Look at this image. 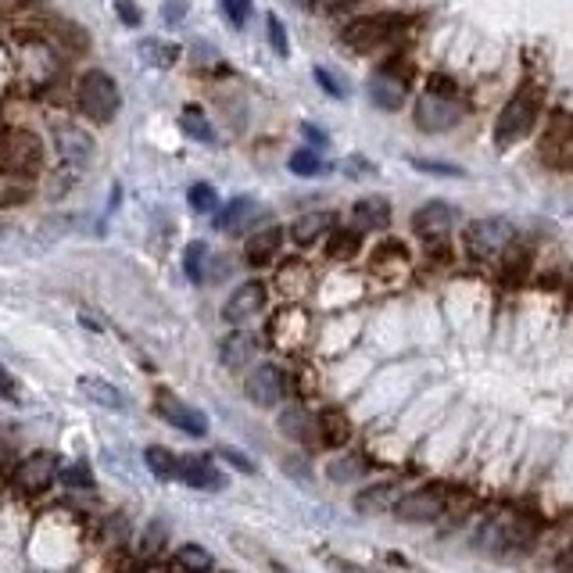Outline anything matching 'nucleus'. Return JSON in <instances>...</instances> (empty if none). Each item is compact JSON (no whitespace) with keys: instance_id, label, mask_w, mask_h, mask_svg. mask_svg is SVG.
<instances>
[{"instance_id":"ddd939ff","label":"nucleus","mask_w":573,"mask_h":573,"mask_svg":"<svg viewBox=\"0 0 573 573\" xmlns=\"http://www.w3.org/2000/svg\"><path fill=\"white\" fill-rule=\"evenodd\" d=\"M58 473H61L58 455H54V452H33L29 459L18 462L15 480H18V488L43 491V488H51L54 480H58Z\"/></svg>"},{"instance_id":"2f4dec72","label":"nucleus","mask_w":573,"mask_h":573,"mask_svg":"<svg viewBox=\"0 0 573 573\" xmlns=\"http://www.w3.org/2000/svg\"><path fill=\"white\" fill-rule=\"evenodd\" d=\"M180 129L187 133L190 140H201V144H212V126H208V119H205V112L201 108H194V104H187L183 108V115H180Z\"/></svg>"},{"instance_id":"ea45409f","label":"nucleus","mask_w":573,"mask_h":573,"mask_svg":"<svg viewBox=\"0 0 573 573\" xmlns=\"http://www.w3.org/2000/svg\"><path fill=\"white\" fill-rule=\"evenodd\" d=\"M412 169L430 172V176H462L459 165H448V162H427V158H409Z\"/></svg>"},{"instance_id":"2eb2a0df","label":"nucleus","mask_w":573,"mask_h":573,"mask_svg":"<svg viewBox=\"0 0 573 573\" xmlns=\"http://www.w3.org/2000/svg\"><path fill=\"white\" fill-rule=\"evenodd\" d=\"M54 147H58L61 162H69V165H86L97 151L94 137H90L83 126H76V122H58V126H54Z\"/></svg>"},{"instance_id":"79ce46f5","label":"nucleus","mask_w":573,"mask_h":573,"mask_svg":"<svg viewBox=\"0 0 573 573\" xmlns=\"http://www.w3.org/2000/svg\"><path fill=\"white\" fill-rule=\"evenodd\" d=\"M223 11H226V18H230V26L240 29L251 15V0H223Z\"/></svg>"},{"instance_id":"09e8293b","label":"nucleus","mask_w":573,"mask_h":573,"mask_svg":"<svg viewBox=\"0 0 573 573\" xmlns=\"http://www.w3.org/2000/svg\"><path fill=\"white\" fill-rule=\"evenodd\" d=\"M0 398L15 402V380H11V373L4 366H0Z\"/></svg>"},{"instance_id":"a18cd8bd","label":"nucleus","mask_w":573,"mask_h":573,"mask_svg":"<svg viewBox=\"0 0 573 573\" xmlns=\"http://www.w3.org/2000/svg\"><path fill=\"white\" fill-rule=\"evenodd\" d=\"M58 477L65 480L69 488H90V484H94V477H90V470H86V466H69V470H61Z\"/></svg>"},{"instance_id":"72a5a7b5","label":"nucleus","mask_w":573,"mask_h":573,"mask_svg":"<svg viewBox=\"0 0 573 573\" xmlns=\"http://www.w3.org/2000/svg\"><path fill=\"white\" fill-rule=\"evenodd\" d=\"M187 201H190V208L201 215L219 208V194H215V187H208V183H194V187L187 190Z\"/></svg>"},{"instance_id":"f3484780","label":"nucleus","mask_w":573,"mask_h":573,"mask_svg":"<svg viewBox=\"0 0 573 573\" xmlns=\"http://www.w3.org/2000/svg\"><path fill=\"white\" fill-rule=\"evenodd\" d=\"M187 488H197V491H223L226 488V473L215 470L212 462L201 459V455H187L180 459V477Z\"/></svg>"},{"instance_id":"a19ab883","label":"nucleus","mask_w":573,"mask_h":573,"mask_svg":"<svg viewBox=\"0 0 573 573\" xmlns=\"http://www.w3.org/2000/svg\"><path fill=\"white\" fill-rule=\"evenodd\" d=\"M115 15H119V22L126 29H137L140 22H144V15H140V8L133 0H115Z\"/></svg>"},{"instance_id":"aec40b11","label":"nucleus","mask_w":573,"mask_h":573,"mask_svg":"<svg viewBox=\"0 0 573 573\" xmlns=\"http://www.w3.org/2000/svg\"><path fill=\"white\" fill-rule=\"evenodd\" d=\"M258 355V337L251 330H233L219 344V359L226 369H248V362H255Z\"/></svg>"},{"instance_id":"e433bc0d","label":"nucleus","mask_w":573,"mask_h":573,"mask_svg":"<svg viewBox=\"0 0 573 573\" xmlns=\"http://www.w3.org/2000/svg\"><path fill=\"white\" fill-rule=\"evenodd\" d=\"M205 255H208V248L201 244V240H194V244L187 248V255H183V266H187V276L194 283L205 280Z\"/></svg>"},{"instance_id":"3c124183","label":"nucleus","mask_w":573,"mask_h":573,"mask_svg":"<svg viewBox=\"0 0 573 573\" xmlns=\"http://www.w3.org/2000/svg\"><path fill=\"white\" fill-rule=\"evenodd\" d=\"M301 133H305V137L312 140V144H319V147L326 144V133H323V129H316V126H312V122H305V126H301Z\"/></svg>"},{"instance_id":"c85d7f7f","label":"nucleus","mask_w":573,"mask_h":573,"mask_svg":"<svg viewBox=\"0 0 573 573\" xmlns=\"http://www.w3.org/2000/svg\"><path fill=\"white\" fill-rule=\"evenodd\" d=\"M212 552L201 545H183L176 548V566H180L183 573H212Z\"/></svg>"},{"instance_id":"4c0bfd02","label":"nucleus","mask_w":573,"mask_h":573,"mask_svg":"<svg viewBox=\"0 0 573 573\" xmlns=\"http://www.w3.org/2000/svg\"><path fill=\"white\" fill-rule=\"evenodd\" d=\"M266 33H269V47H273L280 58H287V54H291V43H287V26H283L280 15L266 18Z\"/></svg>"},{"instance_id":"c756f323","label":"nucleus","mask_w":573,"mask_h":573,"mask_svg":"<svg viewBox=\"0 0 573 573\" xmlns=\"http://www.w3.org/2000/svg\"><path fill=\"white\" fill-rule=\"evenodd\" d=\"M326 255L330 258H355L362 248V233L359 230H334L326 233Z\"/></svg>"},{"instance_id":"37998d69","label":"nucleus","mask_w":573,"mask_h":573,"mask_svg":"<svg viewBox=\"0 0 573 573\" xmlns=\"http://www.w3.org/2000/svg\"><path fill=\"white\" fill-rule=\"evenodd\" d=\"M427 94H437V97H459V86H455V79L441 76V72H434V76L427 79Z\"/></svg>"},{"instance_id":"6e6552de","label":"nucleus","mask_w":573,"mask_h":573,"mask_svg":"<svg viewBox=\"0 0 573 573\" xmlns=\"http://www.w3.org/2000/svg\"><path fill=\"white\" fill-rule=\"evenodd\" d=\"M402 29V18L398 15H366V18H355L348 22L341 33V40L348 43L351 51H373L380 43H387L394 33Z\"/></svg>"},{"instance_id":"9d476101","label":"nucleus","mask_w":573,"mask_h":573,"mask_svg":"<svg viewBox=\"0 0 573 573\" xmlns=\"http://www.w3.org/2000/svg\"><path fill=\"white\" fill-rule=\"evenodd\" d=\"M394 513H398V520H405V523H430V520H437V516L448 513V491L441 488V484L409 491V495H402V502L394 505Z\"/></svg>"},{"instance_id":"5701e85b","label":"nucleus","mask_w":573,"mask_h":573,"mask_svg":"<svg viewBox=\"0 0 573 573\" xmlns=\"http://www.w3.org/2000/svg\"><path fill=\"white\" fill-rule=\"evenodd\" d=\"M337 226V215L334 212H305L298 215L291 223V240L298 244V248H308V244H316V240H323L326 233Z\"/></svg>"},{"instance_id":"b1692460","label":"nucleus","mask_w":573,"mask_h":573,"mask_svg":"<svg viewBox=\"0 0 573 573\" xmlns=\"http://www.w3.org/2000/svg\"><path fill=\"white\" fill-rule=\"evenodd\" d=\"M369 101L377 104L380 112H398L405 104V83L391 72H377L369 79Z\"/></svg>"},{"instance_id":"0eeeda50","label":"nucleus","mask_w":573,"mask_h":573,"mask_svg":"<svg viewBox=\"0 0 573 573\" xmlns=\"http://www.w3.org/2000/svg\"><path fill=\"white\" fill-rule=\"evenodd\" d=\"M416 126L423 129V133H448V129H455L462 122V115H466V104L459 101V97H437V94H423L420 101H416Z\"/></svg>"},{"instance_id":"5fc2aeb1","label":"nucleus","mask_w":573,"mask_h":573,"mask_svg":"<svg viewBox=\"0 0 573 573\" xmlns=\"http://www.w3.org/2000/svg\"><path fill=\"white\" fill-rule=\"evenodd\" d=\"M18 4H36V0H18Z\"/></svg>"},{"instance_id":"f03ea898","label":"nucleus","mask_w":573,"mask_h":573,"mask_svg":"<svg viewBox=\"0 0 573 573\" xmlns=\"http://www.w3.org/2000/svg\"><path fill=\"white\" fill-rule=\"evenodd\" d=\"M541 108H545V94H541V86L534 83H523L505 108L498 112V122H495V147L498 151H509V147L523 144V140L531 137L534 126L541 122Z\"/></svg>"},{"instance_id":"9b49d317","label":"nucleus","mask_w":573,"mask_h":573,"mask_svg":"<svg viewBox=\"0 0 573 573\" xmlns=\"http://www.w3.org/2000/svg\"><path fill=\"white\" fill-rule=\"evenodd\" d=\"M154 412L162 416L165 423H172L176 430H183V434L190 437H205L208 434V420H205V412L194 409V405L180 402L172 391H158L154 394Z\"/></svg>"},{"instance_id":"49530a36","label":"nucleus","mask_w":573,"mask_h":573,"mask_svg":"<svg viewBox=\"0 0 573 573\" xmlns=\"http://www.w3.org/2000/svg\"><path fill=\"white\" fill-rule=\"evenodd\" d=\"M187 8H190L187 0H165V4H162V18L169 22V26H180L183 15H187Z\"/></svg>"},{"instance_id":"423d86ee","label":"nucleus","mask_w":573,"mask_h":573,"mask_svg":"<svg viewBox=\"0 0 573 573\" xmlns=\"http://www.w3.org/2000/svg\"><path fill=\"white\" fill-rule=\"evenodd\" d=\"M244 394H248V402H255L258 409H276V405L291 394V380H287V373H283L280 366L262 362V366L251 369L248 380H244Z\"/></svg>"},{"instance_id":"bb28decb","label":"nucleus","mask_w":573,"mask_h":573,"mask_svg":"<svg viewBox=\"0 0 573 573\" xmlns=\"http://www.w3.org/2000/svg\"><path fill=\"white\" fill-rule=\"evenodd\" d=\"M316 434H319V445L323 448H341L344 441H348L351 427L341 412L330 409V412H323V416H316Z\"/></svg>"},{"instance_id":"c9c22d12","label":"nucleus","mask_w":573,"mask_h":573,"mask_svg":"<svg viewBox=\"0 0 573 573\" xmlns=\"http://www.w3.org/2000/svg\"><path fill=\"white\" fill-rule=\"evenodd\" d=\"M165 538H169V527H165L162 520L147 523L144 538H140V552H144V556H158V552L165 548Z\"/></svg>"},{"instance_id":"412c9836","label":"nucleus","mask_w":573,"mask_h":573,"mask_svg":"<svg viewBox=\"0 0 573 573\" xmlns=\"http://www.w3.org/2000/svg\"><path fill=\"white\" fill-rule=\"evenodd\" d=\"M283 248V230L280 226H269V230H258L248 237V244H244V262L255 269H266L269 262H273L276 255H280Z\"/></svg>"},{"instance_id":"a211bd4d","label":"nucleus","mask_w":573,"mask_h":573,"mask_svg":"<svg viewBox=\"0 0 573 573\" xmlns=\"http://www.w3.org/2000/svg\"><path fill=\"white\" fill-rule=\"evenodd\" d=\"M402 484L398 480H380V484H369V488H362L359 495H355V509L359 513H387V509H394V505L402 502Z\"/></svg>"},{"instance_id":"cd10ccee","label":"nucleus","mask_w":573,"mask_h":573,"mask_svg":"<svg viewBox=\"0 0 573 573\" xmlns=\"http://www.w3.org/2000/svg\"><path fill=\"white\" fill-rule=\"evenodd\" d=\"M144 462H147V470H151L158 480H176V477H180V459H176L169 448H158V445L144 448Z\"/></svg>"},{"instance_id":"864d4df0","label":"nucleus","mask_w":573,"mask_h":573,"mask_svg":"<svg viewBox=\"0 0 573 573\" xmlns=\"http://www.w3.org/2000/svg\"><path fill=\"white\" fill-rule=\"evenodd\" d=\"M294 4H298V8H305V11H316L323 0H294Z\"/></svg>"},{"instance_id":"a878e982","label":"nucleus","mask_w":573,"mask_h":573,"mask_svg":"<svg viewBox=\"0 0 573 573\" xmlns=\"http://www.w3.org/2000/svg\"><path fill=\"white\" fill-rule=\"evenodd\" d=\"M79 391L90 398V402L104 405V409L122 412L126 409V394L112 384V380H101V377H79Z\"/></svg>"},{"instance_id":"4be33fe9","label":"nucleus","mask_w":573,"mask_h":573,"mask_svg":"<svg viewBox=\"0 0 573 573\" xmlns=\"http://www.w3.org/2000/svg\"><path fill=\"white\" fill-rule=\"evenodd\" d=\"M351 219H355V230L359 233H373V230H387L391 226V201L387 197H362L351 208Z\"/></svg>"},{"instance_id":"c03bdc74","label":"nucleus","mask_w":573,"mask_h":573,"mask_svg":"<svg viewBox=\"0 0 573 573\" xmlns=\"http://www.w3.org/2000/svg\"><path fill=\"white\" fill-rule=\"evenodd\" d=\"M316 83L323 86V90H326L330 97H337V101H344V97H348V86H344L341 79L330 76L326 69H316Z\"/></svg>"},{"instance_id":"473e14b6","label":"nucleus","mask_w":573,"mask_h":573,"mask_svg":"<svg viewBox=\"0 0 573 573\" xmlns=\"http://www.w3.org/2000/svg\"><path fill=\"white\" fill-rule=\"evenodd\" d=\"M291 172L294 176H316V172H323L326 165H323V158H319L316 151H312V147H301V151H294L291 154Z\"/></svg>"},{"instance_id":"f8f14e48","label":"nucleus","mask_w":573,"mask_h":573,"mask_svg":"<svg viewBox=\"0 0 573 573\" xmlns=\"http://www.w3.org/2000/svg\"><path fill=\"white\" fill-rule=\"evenodd\" d=\"M455 219H459V212H455L448 201H427V205L416 208V215H412V230H416V237L427 240V244H441V240L452 233Z\"/></svg>"},{"instance_id":"58836bf2","label":"nucleus","mask_w":573,"mask_h":573,"mask_svg":"<svg viewBox=\"0 0 573 573\" xmlns=\"http://www.w3.org/2000/svg\"><path fill=\"white\" fill-rule=\"evenodd\" d=\"M366 473V462L359 459V455H348V459H334L330 462V477L334 480H355V477H362Z\"/></svg>"},{"instance_id":"39448f33","label":"nucleus","mask_w":573,"mask_h":573,"mask_svg":"<svg viewBox=\"0 0 573 573\" xmlns=\"http://www.w3.org/2000/svg\"><path fill=\"white\" fill-rule=\"evenodd\" d=\"M516 240V226L505 219V215H484V219H473L462 233V244L470 251V258L477 262H488L498 258L509 244Z\"/></svg>"},{"instance_id":"4468645a","label":"nucleus","mask_w":573,"mask_h":573,"mask_svg":"<svg viewBox=\"0 0 573 573\" xmlns=\"http://www.w3.org/2000/svg\"><path fill=\"white\" fill-rule=\"evenodd\" d=\"M262 308H266V283L248 280V283H240L237 291L226 298L223 319L233 326H240V323H248V319H255Z\"/></svg>"},{"instance_id":"dca6fc26","label":"nucleus","mask_w":573,"mask_h":573,"mask_svg":"<svg viewBox=\"0 0 573 573\" xmlns=\"http://www.w3.org/2000/svg\"><path fill=\"white\" fill-rule=\"evenodd\" d=\"M262 215H266V208L258 205L255 197H233L230 205L215 212L212 223H215V230H223V233H244L251 223H258Z\"/></svg>"},{"instance_id":"1a4fd4ad","label":"nucleus","mask_w":573,"mask_h":573,"mask_svg":"<svg viewBox=\"0 0 573 573\" xmlns=\"http://www.w3.org/2000/svg\"><path fill=\"white\" fill-rule=\"evenodd\" d=\"M541 165L552 172H570L573 169V119L559 115L556 122H548L545 137H541Z\"/></svg>"},{"instance_id":"603ef678","label":"nucleus","mask_w":573,"mask_h":573,"mask_svg":"<svg viewBox=\"0 0 573 573\" xmlns=\"http://www.w3.org/2000/svg\"><path fill=\"white\" fill-rule=\"evenodd\" d=\"M344 172H373V165L366 162V158H348V162L341 165Z\"/></svg>"},{"instance_id":"7ed1b4c3","label":"nucleus","mask_w":573,"mask_h":573,"mask_svg":"<svg viewBox=\"0 0 573 573\" xmlns=\"http://www.w3.org/2000/svg\"><path fill=\"white\" fill-rule=\"evenodd\" d=\"M43 169V140L29 129H0V176L29 180Z\"/></svg>"},{"instance_id":"de8ad7c7","label":"nucleus","mask_w":573,"mask_h":573,"mask_svg":"<svg viewBox=\"0 0 573 573\" xmlns=\"http://www.w3.org/2000/svg\"><path fill=\"white\" fill-rule=\"evenodd\" d=\"M219 455H223V459H230V462H233V466H237V470H244V473H255V470H258V466H255V462H251V459H248V455H240V452H233V448H230V445H223V448H219Z\"/></svg>"},{"instance_id":"6ab92c4d","label":"nucleus","mask_w":573,"mask_h":573,"mask_svg":"<svg viewBox=\"0 0 573 573\" xmlns=\"http://www.w3.org/2000/svg\"><path fill=\"white\" fill-rule=\"evenodd\" d=\"M283 437H291L294 445H319V434H316V416L301 405H291V409L280 412V420H276Z\"/></svg>"},{"instance_id":"8fccbe9b","label":"nucleus","mask_w":573,"mask_h":573,"mask_svg":"<svg viewBox=\"0 0 573 573\" xmlns=\"http://www.w3.org/2000/svg\"><path fill=\"white\" fill-rule=\"evenodd\" d=\"M556 573H573V541H570V545H566V552H563V556H559Z\"/></svg>"},{"instance_id":"6e6d98bb","label":"nucleus","mask_w":573,"mask_h":573,"mask_svg":"<svg viewBox=\"0 0 573 573\" xmlns=\"http://www.w3.org/2000/svg\"><path fill=\"white\" fill-rule=\"evenodd\" d=\"M570 291H573V269H570Z\"/></svg>"},{"instance_id":"20e7f679","label":"nucleus","mask_w":573,"mask_h":573,"mask_svg":"<svg viewBox=\"0 0 573 573\" xmlns=\"http://www.w3.org/2000/svg\"><path fill=\"white\" fill-rule=\"evenodd\" d=\"M76 101H79V112H83L86 119L108 126V122H115V115H119V108H122L119 83H115L108 72L90 69V72H83V79H79Z\"/></svg>"},{"instance_id":"7c9ffc66","label":"nucleus","mask_w":573,"mask_h":573,"mask_svg":"<svg viewBox=\"0 0 573 573\" xmlns=\"http://www.w3.org/2000/svg\"><path fill=\"white\" fill-rule=\"evenodd\" d=\"M502 255H505V269H502L505 280H523V276H527V269H531V248H527V244H520V240H513Z\"/></svg>"},{"instance_id":"f704fd0d","label":"nucleus","mask_w":573,"mask_h":573,"mask_svg":"<svg viewBox=\"0 0 573 573\" xmlns=\"http://www.w3.org/2000/svg\"><path fill=\"white\" fill-rule=\"evenodd\" d=\"M29 197H33V187L26 180H0V208L22 205Z\"/></svg>"},{"instance_id":"f257e3e1","label":"nucleus","mask_w":573,"mask_h":573,"mask_svg":"<svg viewBox=\"0 0 573 573\" xmlns=\"http://www.w3.org/2000/svg\"><path fill=\"white\" fill-rule=\"evenodd\" d=\"M534 538H538V527L531 516L516 513V509H498V513L484 516L473 545L495 559H520L534 548Z\"/></svg>"},{"instance_id":"393cba45","label":"nucleus","mask_w":573,"mask_h":573,"mask_svg":"<svg viewBox=\"0 0 573 573\" xmlns=\"http://www.w3.org/2000/svg\"><path fill=\"white\" fill-rule=\"evenodd\" d=\"M137 54L151 69H172V65L180 61V47L162 40V36H144V40H137Z\"/></svg>"}]
</instances>
